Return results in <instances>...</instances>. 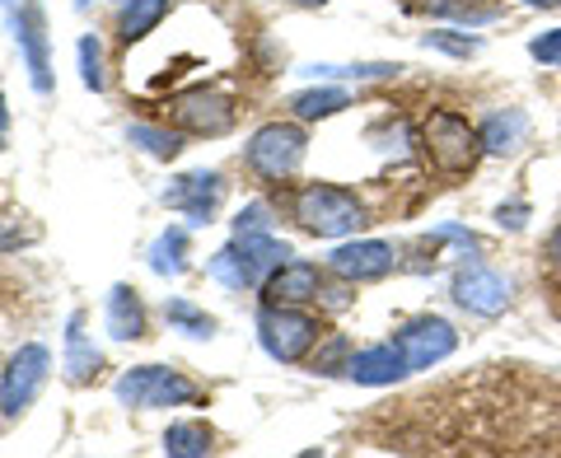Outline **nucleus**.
Segmentation results:
<instances>
[{"mask_svg":"<svg viewBox=\"0 0 561 458\" xmlns=\"http://www.w3.org/2000/svg\"><path fill=\"white\" fill-rule=\"evenodd\" d=\"M421 146H426L431 164L449 173V179H463V173L478 169V154L482 146V131L468 127V117L449 113V108H435L426 122H421Z\"/></svg>","mask_w":561,"mask_h":458,"instance_id":"obj_1","label":"nucleus"},{"mask_svg":"<svg viewBox=\"0 0 561 458\" xmlns=\"http://www.w3.org/2000/svg\"><path fill=\"white\" fill-rule=\"evenodd\" d=\"M295 220L319 239H346V234H356L360 225H370L365 220V206L356 202V192L332 187V183H309L295 192Z\"/></svg>","mask_w":561,"mask_h":458,"instance_id":"obj_2","label":"nucleus"},{"mask_svg":"<svg viewBox=\"0 0 561 458\" xmlns=\"http://www.w3.org/2000/svg\"><path fill=\"white\" fill-rule=\"evenodd\" d=\"M319 337H323V323L313 319V313H305L300 305H262L257 309V342L280 365L305 360L309 351L319 346Z\"/></svg>","mask_w":561,"mask_h":458,"instance_id":"obj_3","label":"nucleus"},{"mask_svg":"<svg viewBox=\"0 0 561 458\" xmlns=\"http://www.w3.org/2000/svg\"><path fill=\"white\" fill-rule=\"evenodd\" d=\"M305 150H309V140H305V131L295 127V122H267V127L253 131L243 160H249V169L257 173L262 183H286V179L300 173Z\"/></svg>","mask_w":561,"mask_h":458,"instance_id":"obj_4","label":"nucleus"},{"mask_svg":"<svg viewBox=\"0 0 561 458\" xmlns=\"http://www.w3.org/2000/svg\"><path fill=\"white\" fill-rule=\"evenodd\" d=\"M117 402L127 408H183V402H197L202 389L192 383L183 369H169V365H136L117 379Z\"/></svg>","mask_w":561,"mask_h":458,"instance_id":"obj_5","label":"nucleus"},{"mask_svg":"<svg viewBox=\"0 0 561 458\" xmlns=\"http://www.w3.org/2000/svg\"><path fill=\"white\" fill-rule=\"evenodd\" d=\"M47 369H51V351L47 346L28 342V346L14 351L10 365H5V375H0V416L28 412L33 398H38L43 383H47Z\"/></svg>","mask_w":561,"mask_h":458,"instance_id":"obj_6","label":"nucleus"},{"mask_svg":"<svg viewBox=\"0 0 561 458\" xmlns=\"http://www.w3.org/2000/svg\"><path fill=\"white\" fill-rule=\"evenodd\" d=\"M393 346L402 351L408 369H431V365H440L445 356H454V346H459V332H454L445 319L426 313V319L402 323V328L393 332Z\"/></svg>","mask_w":561,"mask_h":458,"instance_id":"obj_7","label":"nucleus"},{"mask_svg":"<svg viewBox=\"0 0 561 458\" xmlns=\"http://www.w3.org/2000/svg\"><path fill=\"white\" fill-rule=\"evenodd\" d=\"M169 122L187 136H225L234 127V103L216 90H187L169 103Z\"/></svg>","mask_w":561,"mask_h":458,"instance_id":"obj_8","label":"nucleus"},{"mask_svg":"<svg viewBox=\"0 0 561 458\" xmlns=\"http://www.w3.org/2000/svg\"><path fill=\"white\" fill-rule=\"evenodd\" d=\"M10 28H14V43L24 51V66H28V80L38 94H51V57H47V14H43V0H24L20 10H10Z\"/></svg>","mask_w":561,"mask_h":458,"instance_id":"obj_9","label":"nucleus"},{"mask_svg":"<svg viewBox=\"0 0 561 458\" xmlns=\"http://www.w3.org/2000/svg\"><path fill=\"white\" fill-rule=\"evenodd\" d=\"M449 295L459 299L468 313H482V319H496V313L511 305V280L501 272L482 267V262H463L459 272L449 280Z\"/></svg>","mask_w":561,"mask_h":458,"instance_id":"obj_10","label":"nucleus"},{"mask_svg":"<svg viewBox=\"0 0 561 458\" xmlns=\"http://www.w3.org/2000/svg\"><path fill=\"white\" fill-rule=\"evenodd\" d=\"M220 197H225V183H220V173H183V179H173L164 187V206L169 210H179V216H187L192 225H210V216L220 210Z\"/></svg>","mask_w":561,"mask_h":458,"instance_id":"obj_11","label":"nucleus"},{"mask_svg":"<svg viewBox=\"0 0 561 458\" xmlns=\"http://www.w3.org/2000/svg\"><path fill=\"white\" fill-rule=\"evenodd\" d=\"M398 267V253L393 243H379V239H356V243H342L332 253V272L342 280H379Z\"/></svg>","mask_w":561,"mask_h":458,"instance_id":"obj_12","label":"nucleus"},{"mask_svg":"<svg viewBox=\"0 0 561 458\" xmlns=\"http://www.w3.org/2000/svg\"><path fill=\"white\" fill-rule=\"evenodd\" d=\"M323 290V272L313 262H280V267L262 280V305H309Z\"/></svg>","mask_w":561,"mask_h":458,"instance_id":"obj_13","label":"nucleus"},{"mask_svg":"<svg viewBox=\"0 0 561 458\" xmlns=\"http://www.w3.org/2000/svg\"><path fill=\"white\" fill-rule=\"evenodd\" d=\"M402 375H408V360H402V351L393 342L351 351V360H346V379L351 383H370V389H383V383H393Z\"/></svg>","mask_w":561,"mask_h":458,"instance_id":"obj_14","label":"nucleus"},{"mask_svg":"<svg viewBox=\"0 0 561 458\" xmlns=\"http://www.w3.org/2000/svg\"><path fill=\"white\" fill-rule=\"evenodd\" d=\"M108 332L117 342H136L146 337V305L131 286H113L108 290Z\"/></svg>","mask_w":561,"mask_h":458,"instance_id":"obj_15","label":"nucleus"},{"mask_svg":"<svg viewBox=\"0 0 561 458\" xmlns=\"http://www.w3.org/2000/svg\"><path fill=\"white\" fill-rule=\"evenodd\" d=\"M80 323H84V319L76 313V319H70V328H66V379H70V383H90L99 369H103V356H99L90 342H84Z\"/></svg>","mask_w":561,"mask_h":458,"instance_id":"obj_16","label":"nucleus"},{"mask_svg":"<svg viewBox=\"0 0 561 458\" xmlns=\"http://www.w3.org/2000/svg\"><path fill=\"white\" fill-rule=\"evenodd\" d=\"M524 131H529V117H524L519 108H505L496 117H486V127H482V146L491 154H511L524 146Z\"/></svg>","mask_w":561,"mask_h":458,"instance_id":"obj_17","label":"nucleus"},{"mask_svg":"<svg viewBox=\"0 0 561 458\" xmlns=\"http://www.w3.org/2000/svg\"><path fill=\"white\" fill-rule=\"evenodd\" d=\"M216 449V435H210L206 421H179V426L164 431V454L169 458H202Z\"/></svg>","mask_w":561,"mask_h":458,"instance_id":"obj_18","label":"nucleus"},{"mask_svg":"<svg viewBox=\"0 0 561 458\" xmlns=\"http://www.w3.org/2000/svg\"><path fill=\"white\" fill-rule=\"evenodd\" d=\"M164 14H169V0H131V5L122 10V43L127 47L140 43L154 24L164 20Z\"/></svg>","mask_w":561,"mask_h":458,"instance_id":"obj_19","label":"nucleus"},{"mask_svg":"<svg viewBox=\"0 0 561 458\" xmlns=\"http://www.w3.org/2000/svg\"><path fill=\"white\" fill-rule=\"evenodd\" d=\"M187 229H164L160 239H154V249H150V272H160V276H179L187 267Z\"/></svg>","mask_w":561,"mask_h":458,"instance_id":"obj_20","label":"nucleus"},{"mask_svg":"<svg viewBox=\"0 0 561 458\" xmlns=\"http://www.w3.org/2000/svg\"><path fill=\"white\" fill-rule=\"evenodd\" d=\"M346 103H351L346 90H305V94H295V99H290V113L300 117V122H319V117L342 113Z\"/></svg>","mask_w":561,"mask_h":458,"instance_id":"obj_21","label":"nucleus"},{"mask_svg":"<svg viewBox=\"0 0 561 458\" xmlns=\"http://www.w3.org/2000/svg\"><path fill=\"white\" fill-rule=\"evenodd\" d=\"M127 140H131V146H140L146 154H154V160H173V154L183 150V136H179V131L146 127V122H136V127H127Z\"/></svg>","mask_w":561,"mask_h":458,"instance_id":"obj_22","label":"nucleus"},{"mask_svg":"<svg viewBox=\"0 0 561 458\" xmlns=\"http://www.w3.org/2000/svg\"><path fill=\"white\" fill-rule=\"evenodd\" d=\"M164 319L179 328V332H187V337H210V332H216V319H210V313H202L197 305H187V299H169V305H164Z\"/></svg>","mask_w":561,"mask_h":458,"instance_id":"obj_23","label":"nucleus"},{"mask_svg":"<svg viewBox=\"0 0 561 458\" xmlns=\"http://www.w3.org/2000/svg\"><path fill=\"white\" fill-rule=\"evenodd\" d=\"M431 14H445V20H463V24H482L491 20L501 5L496 0H426Z\"/></svg>","mask_w":561,"mask_h":458,"instance_id":"obj_24","label":"nucleus"},{"mask_svg":"<svg viewBox=\"0 0 561 458\" xmlns=\"http://www.w3.org/2000/svg\"><path fill=\"white\" fill-rule=\"evenodd\" d=\"M80 80H84V90H94V94H103L108 90V76H103V47H99V38H80Z\"/></svg>","mask_w":561,"mask_h":458,"instance_id":"obj_25","label":"nucleus"},{"mask_svg":"<svg viewBox=\"0 0 561 458\" xmlns=\"http://www.w3.org/2000/svg\"><path fill=\"white\" fill-rule=\"evenodd\" d=\"M346 360H351V342L342 337V332H332L328 346L313 351V375H346Z\"/></svg>","mask_w":561,"mask_h":458,"instance_id":"obj_26","label":"nucleus"},{"mask_svg":"<svg viewBox=\"0 0 561 458\" xmlns=\"http://www.w3.org/2000/svg\"><path fill=\"white\" fill-rule=\"evenodd\" d=\"M426 47L449 51V57H472V51H478L482 43L468 38V33H426Z\"/></svg>","mask_w":561,"mask_h":458,"instance_id":"obj_27","label":"nucleus"},{"mask_svg":"<svg viewBox=\"0 0 561 458\" xmlns=\"http://www.w3.org/2000/svg\"><path fill=\"white\" fill-rule=\"evenodd\" d=\"M267 229H272V210L262 206V202L243 206L239 216H234V234H267Z\"/></svg>","mask_w":561,"mask_h":458,"instance_id":"obj_28","label":"nucleus"},{"mask_svg":"<svg viewBox=\"0 0 561 458\" xmlns=\"http://www.w3.org/2000/svg\"><path fill=\"white\" fill-rule=\"evenodd\" d=\"M529 51L542 61V66H561V28H552V33H542V38H534L529 43Z\"/></svg>","mask_w":561,"mask_h":458,"instance_id":"obj_29","label":"nucleus"},{"mask_svg":"<svg viewBox=\"0 0 561 458\" xmlns=\"http://www.w3.org/2000/svg\"><path fill=\"white\" fill-rule=\"evenodd\" d=\"M501 225L519 229V225H524V206H501Z\"/></svg>","mask_w":561,"mask_h":458,"instance_id":"obj_30","label":"nucleus"},{"mask_svg":"<svg viewBox=\"0 0 561 458\" xmlns=\"http://www.w3.org/2000/svg\"><path fill=\"white\" fill-rule=\"evenodd\" d=\"M5 127H10V113H5V99H0V146H5Z\"/></svg>","mask_w":561,"mask_h":458,"instance_id":"obj_31","label":"nucleus"},{"mask_svg":"<svg viewBox=\"0 0 561 458\" xmlns=\"http://www.w3.org/2000/svg\"><path fill=\"white\" fill-rule=\"evenodd\" d=\"M548 249H552V257H557V262H561V225H557V229H552V243H548Z\"/></svg>","mask_w":561,"mask_h":458,"instance_id":"obj_32","label":"nucleus"},{"mask_svg":"<svg viewBox=\"0 0 561 458\" xmlns=\"http://www.w3.org/2000/svg\"><path fill=\"white\" fill-rule=\"evenodd\" d=\"M529 5H538V10H552V5H561V0H529Z\"/></svg>","mask_w":561,"mask_h":458,"instance_id":"obj_33","label":"nucleus"},{"mask_svg":"<svg viewBox=\"0 0 561 458\" xmlns=\"http://www.w3.org/2000/svg\"><path fill=\"white\" fill-rule=\"evenodd\" d=\"M290 5H328V0H290Z\"/></svg>","mask_w":561,"mask_h":458,"instance_id":"obj_34","label":"nucleus"}]
</instances>
